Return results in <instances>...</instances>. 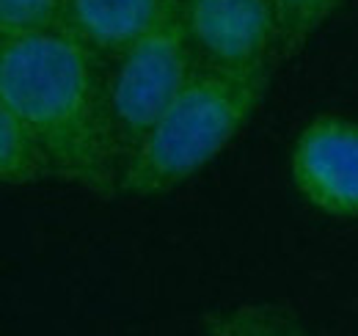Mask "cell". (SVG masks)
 I'll return each instance as SVG.
<instances>
[{
	"label": "cell",
	"instance_id": "9c48e42d",
	"mask_svg": "<svg viewBox=\"0 0 358 336\" xmlns=\"http://www.w3.org/2000/svg\"><path fill=\"white\" fill-rule=\"evenodd\" d=\"M275 14V52L273 61L292 58L314 31L339 8L342 0H270Z\"/></svg>",
	"mask_w": 358,
	"mask_h": 336
},
{
	"label": "cell",
	"instance_id": "30bf717a",
	"mask_svg": "<svg viewBox=\"0 0 358 336\" xmlns=\"http://www.w3.org/2000/svg\"><path fill=\"white\" fill-rule=\"evenodd\" d=\"M66 0H0V39H20L64 25Z\"/></svg>",
	"mask_w": 358,
	"mask_h": 336
},
{
	"label": "cell",
	"instance_id": "8992f818",
	"mask_svg": "<svg viewBox=\"0 0 358 336\" xmlns=\"http://www.w3.org/2000/svg\"><path fill=\"white\" fill-rule=\"evenodd\" d=\"M177 8L179 0H66L61 28L102 61H113L157 31Z\"/></svg>",
	"mask_w": 358,
	"mask_h": 336
},
{
	"label": "cell",
	"instance_id": "7a4b0ae2",
	"mask_svg": "<svg viewBox=\"0 0 358 336\" xmlns=\"http://www.w3.org/2000/svg\"><path fill=\"white\" fill-rule=\"evenodd\" d=\"M270 69L199 66L119 179L124 196H155L210 166L259 108Z\"/></svg>",
	"mask_w": 358,
	"mask_h": 336
},
{
	"label": "cell",
	"instance_id": "52a82bcc",
	"mask_svg": "<svg viewBox=\"0 0 358 336\" xmlns=\"http://www.w3.org/2000/svg\"><path fill=\"white\" fill-rule=\"evenodd\" d=\"M58 182L55 166L39 135L14 111L0 105V182L11 188H28Z\"/></svg>",
	"mask_w": 358,
	"mask_h": 336
},
{
	"label": "cell",
	"instance_id": "6da1fadb",
	"mask_svg": "<svg viewBox=\"0 0 358 336\" xmlns=\"http://www.w3.org/2000/svg\"><path fill=\"white\" fill-rule=\"evenodd\" d=\"M102 64L64 28L0 39V105L39 135L58 182L110 199L122 163Z\"/></svg>",
	"mask_w": 358,
	"mask_h": 336
},
{
	"label": "cell",
	"instance_id": "3957f363",
	"mask_svg": "<svg viewBox=\"0 0 358 336\" xmlns=\"http://www.w3.org/2000/svg\"><path fill=\"white\" fill-rule=\"evenodd\" d=\"M199 66L179 8L157 31L110 61L108 111L122 171Z\"/></svg>",
	"mask_w": 358,
	"mask_h": 336
},
{
	"label": "cell",
	"instance_id": "5b68a950",
	"mask_svg": "<svg viewBox=\"0 0 358 336\" xmlns=\"http://www.w3.org/2000/svg\"><path fill=\"white\" fill-rule=\"evenodd\" d=\"M185 34L199 64L218 69H270L275 14L270 0H179Z\"/></svg>",
	"mask_w": 358,
	"mask_h": 336
},
{
	"label": "cell",
	"instance_id": "277c9868",
	"mask_svg": "<svg viewBox=\"0 0 358 336\" xmlns=\"http://www.w3.org/2000/svg\"><path fill=\"white\" fill-rule=\"evenodd\" d=\"M289 176L314 210L358 218V122L336 113L309 122L292 144Z\"/></svg>",
	"mask_w": 358,
	"mask_h": 336
},
{
	"label": "cell",
	"instance_id": "ba28073f",
	"mask_svg": "<svg viewBox=\"0 0 358 336\" xmlns=\"http://www.w3.org/2000/svg\"><path fill=\"white\" fill-rule=\"evenodd\" d=\"M204 336H309L303 326L275 303H237L207 314Z\"/></svg>",
	"mask_w": 358,
	"mask_h": 336
}]
</instances>
